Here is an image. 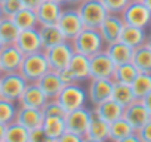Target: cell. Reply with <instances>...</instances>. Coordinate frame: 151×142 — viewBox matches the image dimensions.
Segmentation results:
<instances>
[{
  "mask_svg": "<svg viewBox=\"0 0 151 142\" xmlns=\"http://www.w3.org/2000/svg\"><path fill=\"white\" fill-rule=\"evenodd\" d=\"M47 96L43 93V90L39 87L37 83H27L22 95L18 99V105L21 107H28V108H36V110H42L43 105L47 102Z\"/></svg>",
  "mask_w": 151,
  "mask_h": 142,
  "instance_id": "cell-17",
  "label": "cell"
},
{
  "mask_svg": "<svg viewBox=\"0 0 151 142\" xmlns=\"http://www.w3.org/2000/svg\"><path fill=\"white\" fill-rule=\"evenodd\" d=\"M141 2H142V3H144V5H145V6L150 9V11H151V0H141Z\"/></svg>",
  "mask_w": 151,
  "mask_h": 142,
  "instance_id": "cell-46",
  "label": "cell"
},
{
  "mask_svg": "<svg viewBox=\"0 0 151 142\" xmlns=\"http://www.w3.org/2000/svg\"><path fill=\"white\" fill-rule=\"evenodd\" d=\"M113 80L111 79H91L88 85V99L93 107L111 98L113 93Z\"/></svg>",
  "mask_w": 151,
  "mask_h": 142,
  "instance_id": "cell-11",
  "label": "cell"
},
{
  "mask_svg": "<svg viewBox=\"0 0 151 142\" xmlns=\"http://www.w3.org/2000/svg\"><path fill=\"white\" fill-rule=\"evenodd\" d=\"M17 102H12L9 99H5L0 96V123L9 124L15 120L17 114Z\"/></svg>",
  "mask_w": 151,
  "mask_h": 142,
  "instance_id": "cell-35",
  "label": "cell"
},
{
  "mask_svg": "<svg viewBox=\"0 0 151 142\" xmlns=\"http://www.w3.org/2000/svg\"><path fill=\"white\" fill-rule=\"evenodd\" d=\"M27 83L28 82L19 73H2L0 74V96L12 102H18Z\"/></svg>",
  "mask_w": 151,
  "mask_h": 142,
  "instance_id": "cell-5",
  "label": "cell"
},
{
  "mask_svg": "<svg viewBox=\"0 0 151 142\" xmlns=\"http://www.w3.org/2000/svg\"><path fill=\"white\" fill-rule=\"evenodd\" d=\"M123 118L136 132L138 129H141L145 123H148L151 120V114L148 113V110L145 108V105L142 104L141 99H135L132 104H129L127 107L123 108Z\"/></svg>",
  "mask_w": 151,
  "mask_h": 142,
  "instance_id": "cell-13",
  "label": "cell"
},
{
  "mask_svg": "<svg viewBox=\"0 0 151 142\" xmlns=\"http://www.w3.org/2000/svg\"><path fill=\"white\" fill-rule=\"evenodd\" d=\"M86 98H88L86 90L80 86V83H70V85H65L61 89V92L58 93V96L55 99L68 113V111L85 107Z\"/></svg>",
  "mask_w": 151,
  "mask_h": 142,
  "instance_id": "cell-4",
  "label": "cell"
},
{
  "mask_svg": "<svg viewBox=\"0 0 151 142\" xmlns=\"http://www.w3.org/2000/svg\"><path fill=\"white\" fill-rule=\"evenodd\" d=\"M83 139H85V136H80V135H76L73 132L65 130L55 142H83Z\"/></svg>",
  "mask_w": 151,
  "mask_h": 142,
  "instance_id": "cell-40",
  "label": "cell"
},
{
  "mask_svg": "<svg viewBox=\"0 0 151 142\" xmlns=\"http://www.w3.org/2000/svg\"><path fill=\"white\" fill-rule=\"evenodd\" d=\"M93 113H95L99 118H102L104 121L111 123V121H114V120L123 117V107H122L120 104H117L114 99L110 98V99H107V101L98 104V105L93 108Z\"/></svg>",
  "mask_w": 151,
  "mask_h": 142,
  "instance_id": "cell-23",
  "label": "cell"
},
{
  "mask_svg": "<svg viewBox=\"0 0 151 142\" xmlns=\"http://www.w3.org/2000/svg\"><path fill=\"white\" fill-rule=\"evenodd\" d=\"M39 87L43 90V93L49 98V99H55L58 96V93L61 92V89L65 86L64 82L61 80L59 74L55 73V71H47V73H45L37 82Z\"/></svg>",
  "mask_w": 151,
  "mask_h": 142,
  "instance_id": "cell-20",
  "label": "cell"
},
{
  "mask_svg": "<svg viewBox=\"0 0 151 142\" xmlns=\"http://www.w3.org/2000/svg\"><path fill=\"white\" fill-rule=\"evenodd\" d=\"M0 8H2L3 16L12 18L17 12H19L24 8V5H22L21 0H5V2L0 3Z\"/></svg>",
  "mask_w": 151,
  "mask_h": 142,
  "instance_id": "cell-37",
  "label": "cell"
},
{
  "mask_svg": "<svg viewBox=\"0 0 151 142\" xmlns=\"http://www.w3.org/2000/svg\"><path fill=\"white\" fill-rule=\"evenodd\" d=\"M24 53L14 44H3L0 49V68L2 73H19Z\"/></svg>",
  "mask_w": 151,
  "mask_h": 142,
  "instance_id": "cell-12",
  "label": "cell"
},
{
  "mask_svg": "<svg viewBox=\"0 0 151 142\" xmlns=\"http://www.w3.org/2000/svg\"><path fill=\"white\" fill-rule=\"evenodd\" d=\"M37 30H39V34H40V42H42L43 50L65 42V37H64V34L61 33V30L58 28L56 24L37 25Z\"/></svg>",
  "mask_w": 151,
  "mask_h": 142,
  "instance_id": "cell-21",
  "label": "cell"
},
{
  "mask_svg": "<svg viewBox=\"0 0 151 142\" xmlns=\"http://www.w3.org/2000/svg\"><path fill=\"white\" fill-rule=\"evenodd\" d=\"M22 2V5H24V8H30V9H36L43 0H21Z\"/></svg>",
  "mask_w": 151,
  "mask_h": 142,
  "instance_id": "cell-42",
  "label": "cell"
},
{
  "mask_svg": "<svg viewBox=\"0 0 151 142\" xmlns=\"http://www.w3.org/2000/svg\"><path fill=\"white\" fill-rule=\"evenodd\" d=\"M141 101H142V104L145 105V108L148 110V113L151 114V92H150L148 95H145V96H144Z\"/></svg>",
  "mask_w": 151,
  "mask_h": 142,
  "instance_id": "cell-44",
  "label": "cell"
},
{
  "mask_svg": "<svg viewBox=\"0 0 151 142\" xmlns=\"http://www.w3.org/2000/svg\"><path fill=\"white\" fill-rule=\"evenodd\" d=\"M68 73L71 74L73 80L76 83H83L86 80H91V65H89V56L74 52L70 64L67 67Z\"/></svg>",
  "mask_w": 151,
  "mask_h": 142,
  "instance_id": "cell-15",
  "label": "cell"
},
{
  "mask_svg": "<svg viewBox=\"0 0 151 142\" xmlns=\"http://www.w3.org/2000/svg\"><path fill=\"white\" fill-rule=\"evenodd\" d=\"M105 52L108 53V56L113 59V62L116 65L120 64H126L132 61V55H133V49L127 44H124L123 42H114L111 44L105 46Z\"/></svg>",
  "mask_w": 151,
  "mask_h": 142,
  "instance_id": "cell-24",
  "label": "cell"
},
{
  "mask_svg": "<svg viewBox=\"0 0 151 142\" xmlns=\"http://www.w3.org/2000/svg\"><path fill=\"white\" fill-rule=\"evenodd\" d=\"M12 21L17 24V27L19 30H27V28H34L37 27V16H36V11L30 9V8H22L19 12H17L12 16Z\"/></svg>",
  "mask_w": 151,
  "mask_h": 142,
  "instance_id": "cell-32",
  "label": "cell"
},
{
  "mask_svg": "<svg viewBox=\"0 0 151 142\" xmlns=\"http://www.w3.org/2000/svg\"><path fill=\"white\" fill-rule=\"evenodd\" d=\"M82 2H83V0H70V3H74V5H79Z\"/></svg>",
  "mask_w": 151,
  "mask_h": 142,
  "instance_id": "cell-49",
  "label": "cell"
},
{
  "mask_svg": "<svg viewBox=\"0 0 151 142\" xmlns=\"http://www.w3.org/2000/svg\"><path fill=\"white\" fill-rule=\"evenodd\" d=\"M136 135L139 136V139L142 142H151V120L148 123H145L141 129H138Z\"/></svg>",
  "mask_w": 151,
  "mask_h": 142,
  "instance_id": "cell-41",
  "label": "cell"
},
{
  "mask_svg": "<svg viewBox=\"0 0 151 142\" xmlns=\"http://www.w3.org/2000/svg\"><path fill=\"white\" fill-rule=\"evenodd\" d=\"M3 16V14H2V8H0V18H2Z\"/></svg>",
  "mask_w": 151,
  "mask_h": 142,
  "instance_id": "cell-51",
  "label": "cell"
},
{
  "mask_svg": "<svg viewBox=\"0 0 151 142\" xmlns=\"http://www.w3.org/2000/svg\"><path fill=\"white\" fill-rule=\"evenodd\" d=\"M92 111H93V110H92ZM108 130H110V123L104 121L102 118H99V117L93 113L85 138L95 139V141H101V142H107V141H108Z\"/></svg>",
  "mask_w": 151,
  "mask_h": 142,
  "instance_id": "cell-25",
  "label": "cell"
},
{
  "mask_svg": "<svg viewBox=\"0 0 151 142\" xmlns=\"http://www.w3.org/2000/svg\"><path fill=\"white\" fill-rule=\"evenodd\" d=\"M150 27H151V21H150Z\"/></svg>",
  "mask_w": 151,
  "mask_h": 142,
  "instance_id": "cell-55",
  "label": "cell"
},
{
  "mask_svg": "<svg viewBox=\"0 0 151 142\" xmlns=\"http://www.w3.org/2000/svg\"><path fill=\"white\" fill-rule=\"evenodd\" d=\"M138 74H139V71L136 70V67L132 62H126V64L116 65V70H114V73H113L111 80L114 83L132 85V82L136 79Z\"/></svg>",
  "mask_w": 151,
  "mask_h": 142,
  "instance_id": "cell-27",
  "label": "cell"
},
{
  "mask_svg": "<svg viewBox=\"0 0 151 142\" xmlns=\"http://www.w3.org/2000/svg\"><path fill=\"white\" fill-rule=\"evenodd\" d=\"M123 19L120 15H116V14H108L107 18L102 21V24L98 27V31L105 43L107 44H111L114 42H119V37H120V33L123 30Z\"/></svg>",
  "mask_w": 151,
  "mask_h": 142,
  "instance_id": "cell-14",
  "label": "cell"
},
{
  "mask_svg": "<svg viewBox=\"0 0 151 142\" xmlns=\"http://www.w3.org/2000/svg\"><path fill=\"white\" fill-rule=\"evenodd\" d=\"M2 46H3V43H2V40H0V49H2Z\"/></svg>",
  "mask_w": 151,
  "mask_h": 142,
  "instance_id": "cell-52",
  "label": "cell"
},
{
  "mask_svg": "<svg viewBox=\"0 0 151 142\" xmlns=\"http://www.w3.org/2000/svg\"><path fill=\"white\" fill-rule=\"evenodd\" d=\"M5 132H6V124L0 123V142H3L5 139Z\"/></svg>",
  "mask_w": 151,
  "mask_h": 142,
  "instance_id": "cell-45",
  "label": "cell"
},
{
  "mask_svg": "<svg viewBox=\"0 0 151 142\" xmlns=\"http://www.w3.org/2000/svg\"><path fill=\"white\" fill-rule=\"evenodd\" d=\"M34 11L39 25H50L58 22L62 12V5L53 2V0H43Z\"/></svg>",
  "mask_w": 151,
  "mask_h": 142,
  "instance_id": "cell-18",
  "label": "cell"
},
{
  "mask_svg": "<svg viewBox=\"0 0 151 142\" xmlns=\"http://www.w3.org/2000/svg\"><path fill=\"white\" fill-rule=\"evenodd\" d=\"M130 87H132V92H133L135 98L142 99L145 95H148L151 92V74L139 73L136 76V79L132 82Z\"/></svg>",
  "mask_w": 151,
  "mask_h": 142,
  "instance_id": "cell-33",
  "label": "cell"
},
{
  "mask_svg": "<svg viewBox=\"0 0 151 142\" xmlns=\"http://www.w3.org/2000/svg\"><path fill=\"white\" fill-rule=\"evenodd\" d=\"M3 142H28V130L17 121H12L6 124Z\"/></svg>",
  "mask_w": 151,
  "mask_h": 142,
  "instance_id": "cell-34",
  "label": "cell"
},
{
  "mask_svg": "<svg viewBox=\"0 0 151 142\" xmlns=\"http://www.w3.org/2000/svg\"><path fill=\"white\" fill-rule=\"evenodd\" d=\"M91 65V79H111L116 70V64L104 50L89 56Z\"/></svg>",
  "mask_w": 151,
  "mask_h": 142,
  "instance_id": "cell-10",
  "label": "cell"
},
{
  "mask_svg": "<svg viewBox=\"0 0 151 142\" xmlns=\"http://www.w3.org/2000/svg\"><path fill=\"white\" fill-rule=\"evenodd\" d=\"M101 2L105 6V9L108 11V14L120 15L123 12V9L129 5L130 0H101Z\"/></svg>",
  "mask_w": 151,
  "mask_h": 142,
  "instance_id": "cell-38",
  "label": "cell"
},
{
  "mask_svg": "<svg viewBox=\"0 0 151 142\" xmlns=\"http://www.w3.org/2000/svg\"><path fill=\"white\" fill-rule=\"evenodd\" d=\"M92 114H93V111L86 110L85 107L77 108V110H73V111H68L65 114V117H64V120H65V130L73 132L76 135H80V136H85L86 132H88Z\"/></svg>",
  "mask_w": 151,
  "mask_h": 142,
  "instance_id": "cell-9",
  "label": "cell"
},
{
  "mask_svg": "<svg viewBox=\"0 0 151 142\" xmlns=\"http://www.w3.org/2000/svg\"><path fill=\"white\" fill-rule=\"evenodd\" d=\"M42 113H43L45 117L50 115V117H62V118L67 114V111L62 108V105L56 99H47V102L42 108Z\"/></svg>",
  "mask_w": 151,
  "mask_h": 142,
  "instance_id": "cell-36",
  "label": "cell"
},
{
  "mask_svg": "<svg viewBox=\"0 0 151 142\" xmlns=\"http://www.w3.org/2000/svg\"><path fill=\"white\" fill-rule=\"evenodd\" d=\"M77 12L83 21V25L88 28H98L108 15V11L101 0H83L77 6Z\"/></svg>",
  "mask_w": 151,
  "mask_h": 142,
  "instance_id": "cell-3",
  "label": "cell"
},
{
  "mask_svg": "<svg viewBox=\"0 0 151 142\" xmlns=\"http://www.w3.org/2000/svg\"><path fill=\"white\" fill-rule=\"evenodd\" d=\"M28 142H55V141H52L42 130V127H37V129L28 132Z\"/></svg>",
  "mask_w": 151,
  "mask_h": 142,
  "instance_id": "cell-39",
  "label": "cell"
},
{
  "mask_svg": "<svg viewBox=\"0 0 151 142\" xmlns=\"http://www.w3.org/2000/svg\"><path fill=\"white\" fill-rule=\"evenodd\" d=\"M123 22L126 25H133L139 28H145L151 21V11L141 2V0H130L129 5L120 14Z\"/></svg>",
  "mask_w": 151,
  "mask_h": 142,
  "instance_id": "cell-7",
  "label": "cell"
},
{
  "mask_svg": "<svg viewBox=\"0 0 151 142\" xmlns=\"http://www.w3.org/2000/svg\"><path fill=\"white\" fill-rule=\"evenodd\" d=\"M19 28L9 16L0 18V40L3 44H14L17 42V37L19 34Z\"/></svg>",
  "mask_w": 151,
  "mask_h": 142,
  "instance_id": "cell-28",
  "label": "cell"
},
{
  "mask_svg": "<svg viewBox=\"0 0 151 142\" xmlns=\"http://www.w3.org/2000/svg\"><path fill=\"white\" fill-rule=\"evenodd\" d=\"M43 118H45V115H43L42 110H36V108H28V107L18 105L14 121H17L18 124L24 126L30 132V130H34L37 127H42Z\"/></svg>",
  "mask_w": 151,
  "mask_h": 142,
  "instance_id": "cell-19",
  "label": "cell"
},
{
  "mask_svg": "<svg viewBox=\"0 0 151 142\" xmlns=\"http://www.w3.org/2000/svg\"><path fill=\"white\" fill-rule=\"evenodd\" d=\"M53 2H56L59 5H65V3H70V0H53Z\"/></svg>",
  "mask_w": 151,
  "mask_h": 142,
  "instance_id": "cell-47",
  "label": "cell"
},
{
  "mask_svg": "<svg viewBox=\"0 0 151 142\" xmlns=\"http://www.w3.org/2000/svg\"><path fill=\"white\" fill-rule=\"evenodd\" d=\"M47 71H49V64H47L45 50L24 55V59H22V64L19 68V74L28 83H36Z\"/></svg>",
  "mask_w": 151,
  "mask_h": 142,
  "instance_id": "cell-2",
  "label": "cell"
},
{
  "mask_svg": "<svg viewBox=\"0 0 151 142\" xmlns=\"http://www.w3.org/2000/svg\"><path fill=\"white\" fill-rule=\"evenodd\" d=\"M139 73H148L151 74V49L145 44L135 47L133 49V55H132V61H130Z\"/></svg>",
  "mask_w": 151,
  "mask_h": 142,
  "instance_id": "cell-26",
  "label": "cell"
},
{
  "mask_svg": "<svg viewBox=\"0 0 151 142\" xmlns=\"http://www.w3.org/2000/svg\"><path fill=\"white\" fill-rule=\"evenodd\" d=\"M132 133H135L133 127L123 117H120V118H117V120L110 123L108 141L110 142H116V141H120V139H123V138H126V136H129Z\"/></svg>",
  "mask_w": 151,
  "mask_h": 142,
  "instance_id": "cell-30",
  "label": "cell"
},
{
  "mask_svg": "<svg viewBox=\"0 0 151 142\" xmlns=\"http://www.w3.org/2000/svg\"><path fill=\"white\" fill-rule=\"evenodd\" d=\"M15 46H17L24 55L43 50L42 42H40V34H39L37 27H34V28H27V30H21L19 34H18V37H17Z\"/></svg>",
  "mask_w": 151,
  "mask_h": 142,
  "instance_id": "cell-16",
  "label": "cell"
},
{
  "mask_svg": "<svg viewBox=\"0 0 151 142\" xmlns=\"http://www.w3.org/2000/svg\"><path fill=\"white\" fill-rule=\"evenodd\" d=\"M83 142H101V141H95V139H89V138H85Z\"/></svg>",
  "mask_w": 151,
  "mask_h": 142,
  "instance_id": "cell-48",
  "label": "cell"
},
{
  "mask_svg": "<svg viewBox=\"0 0 151 142\" xmlns=\"http://www.w3.org/2000/svg\"><path fill=\"white\" fill-rule=\"evenodd\" d=\"M114 83V82H113ZM111 99H114L117 104H120L123 108L127 107L129 104H132L136 98L132 92L130 85H123V83H114L113 85V93H111Z\"/></svg>",
  "mask_w": 151,
  "mask_h": 142,
  "instance_id": "cell-31",
  "label": "cell"
},
{
  "mask_svg": "<svg viewBox=\"0 0 151 142\" xmlns=\"http://www.w3.org/2000/svg\"><path fill=\"white\" fill-rule=\"evenodd\" d=\"M74 53V49L71 46L70 40H65L53 47H49L45 50V55L47 58L49 70L55 71V73H61L62 70H65L70 64V59Z\"/></svg>",
  "mask_w": 151,
  "mask_h": 142,
  "instance_id": "cell-6",
  "label": "cell"
},
{
  "mask_svg": "<svg viewBox=\"0 0 151 142\" xmlns=\"http://www.w3.org/2000/svg\"><path fill=\"white\" fill-rule=\"evenodd\" d=\"M2 2H5V0H0V3H2Z\"/></svg>",
  "mask_w": 151,
  "mask_h": 142,
  "instance_id": "cell-53",
  "label": "cell"
},
{
  "mask_svg": "<svg viewBox=\"0 0 151 142\" xmlns=\"http://www.w3.org/2000/svg\"><path fill=\"white\" fill-rule=\"evenodd\" d=\"M0 74H2V68H0Z\"/></svg>",
  "mask_w": 151,
  "mask_h": 142,
  "instance_id": "cell-54",
  "label": "cell"
},
{
  "mask_svg": "<svg viewBox=\"0 0 151 142\" xmlns=\"http://www.w3.org/2000/svg\"><path fill=\"white\" fill-rule=\"evenodd\" d=\"M147 33H145V28H139V27H133V25H123V30L120 33V37L119 40L123 42L124 44L130 46L132 49L135 47H139L142 44L147 43Z\"/></svg>",
  "mask_w": 151,
  "mask_h": 142,
  "instance_id": "cell-22",
  "label": "cell"
},
{
  "mask_svg": "<svg viewBox=\"0 0 151 142\" xmlns=\"http://www.w3.org/2000/svg\"><path fill=\"white\" fill-rule=\"evenodd\" d=\"M56 25L61 30V33L64 34L65 40H73L85 28L77 9H62Z\"/></svg>",
  "mask_w": 151,
  "mask_h": 142,
  "instance_id": "cell-8",
  "label": "cell"
},
{
  "mask_svg": "<svg viewBox=\"0 0 151 142\" xmlns=\"http://www.w3.org/2000/svg\"><path fill=\"white\" fill-rule=\"evenodd\" d=\"M116 142H142V141L139 139V136L135 132V133H132V135H129V136H126V138H123L120 141H116Z\"/></svg>",
  "mask_w": 151,
  "mask_h": 142,
  "instance_id": "cell-43",
  "label": "cell"
},
{
  "mask_svg": "<svg viewBox=\"0 0 151 142\" xmlns=\"http://www.w3.org/2000/svg\"><path fill=\"white\" fill-rule=\"evenodd\" d=\"M42 130L52 139L56 141L65 132V120L62 117H45L42 123Z\"/></svg>",
  "mask_w": 151,
  "mask_h": 142,
  "instance_id": "cell-29",
  "label": "cell"
},
{
  "mask_svg": "<svg viewBox=\"0 0 151 142\" xmlns=\"http://www.w3.org/2000/svg\"><path fill=\"white\" fill-rule=\"evenodd\" d=\"M70 42H71V46H73L74 52L86 55V56H92V55H95V53L105 49V43H104L98 28L85 27Z\"/></svg>",
  "mask_w": 151,
  "mask_h": 142,
  "instance_id": "cell-1",
  "label": "cell"
},
{
  "mask_svg": "<svg viewBox=\"0 0 151 142\" xmlns=\"http://www.w3.org/2000/svg\"><path fill=\"white\" fill-rule=\"evenodd\" d=\"M147 46L151 49V36H150V37H147Z\"/></svg>",
  "mask_w": 151,
  "mask_h": 142,
  "instance_id": "cell-50",
  "label": "cell"
}]
</instances>
